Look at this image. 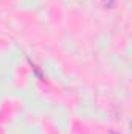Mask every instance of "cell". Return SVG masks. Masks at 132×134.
Returning <instances> with one entry per match:
<instances>
[{
  "label": "cell",
  "instance_id": "6da1fadb",
  "mask_svg": "<svg viewBox=\"0 0 132 134\" xmlns=\"http://www.w3.org/2000/svg\"><path fill=\"white\" fill-rule=\"evenodd\" d=\"M113 3H115V0H103V5H104L106 8H112Z\"/></svg>",
  "mask_w": 132,
  "mask_h": 134
}]
</instances>
